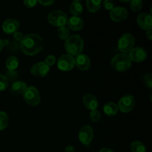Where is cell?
<instances>
[{"mask_svg": "<svg viewBox=\"0 0 152 152\" xmlns=\"http://www.w3.org/2000/svg\"><path fill=\"white\" fill-rule=\"evenodd\" d=\"M8 80L5 76L0 74V91L6 90L8 87Z\"/></svg>", "mask_w": 152, "mask_h": 152, "instance_id": "83f0119b", "label": "cell"}, {"mask_svg": "<svg viewBox=\"0 0 152 152\" xmlns=\"http://www.w3.org/2000/svg\"><path fill=\"white\" fill-rule=\"evenodd\" d=\"M19 61L16 56H10L6 59L5 62V65L6 68H7V70L10 71H13L16 69H17V68L19 67Z\"/></svg>", "mask_w": 152, "mask_h": 152, "instance_id": "7402d4cb", "label": "cell"}, {"mask_svg": "<svg viewBox=\"0 0 152 152\" xmlns=\"http://www.w3.org/2000/svg\"><path fill=\"white\" fill-rule=\"evenodd\" d=\"M37 4H38V1L37 0H25L24 1V4L28 8L34 7Z\"/></svg>", "mask_w": 152, "mask_h": 152, "instance_id": "1f68e13d", "label": "cell"}, {"mask_svg": "<svg viewBox=\"0 0 152 152\" xmlns=\"http://www.w3.org/2000/svg\"><path fill=\"white\" fill-rule=\"evenodd\" d=\"M20 48L27 56L37 55L43 48L42 38L37 34H27L20 42Z\"/></svg>", "mask_w": 152, "mask_h": 152, "instance_id": "6da1fadb", "label": "cell"}, {"mask_svg": "<svg viewBox=\"0 0 152 152\" xmlns=\"http://www.w3.org/2000/svg\"><path fill=\"white\" fill-rule=\"evenodd\" d=\"M48 21L49 24L55 27L65 26L67 24L68 21V16L64 11L60 10H54L50 12L48 15Z\"/></svg>", "mask_w": 152, "mask_h": 152, "instance_id": "5b68a950", "label": "cell"}, {"mask_svg": "<svg viewBox=\"0 0 152 152\" xmlns=\"http://www.w3.org/2000/svg\"><path fill=\"white\" fill-rule=\"evenodd\" d=\"M137 22L140 28H142L144 31H147L148 30H151L152 28L151 15L145 12L140 13L137 18Z\"/></svg>", "mask_w": 152, "mask_h": 152, "instance_id": "7c38bea8", "label": "cell"}, {"mask_svg": "<svg viewBox=\"0 0 152 152\" xmlns=\"http://www.w3.org/2000/svg\"><path fill=\"white\" fill-rule=\"evenodd\" d=\"M4 41H3L2 39H0V53L1 52V50H2L3 49V47H4Z\"/></svg>", "mask_w": 152, "mask_h": 152, "instance_id": "74e56055", "label": "cell"}, {"mask_svg": "<svg viewBox=\"0 0 152 152\" xmlns=\"http://www.w3.org/2000/svg\"><path fill=\"white\" fill-rule=\"evenodd\" d=\"M135 38L132 34L126 33L120 37L117 42V48L123 53H129L134 48Z\"/></svg>", "mask_w": 152, "mask_h": 152, "instance_id": "277c9868", "label": "cell"}, {"mask_svg": "<svg viewBox=\"0 0 152 152\" xmlns=\"http://www.w3.org/2000/svg\"><path fill=\"white\" fill-rule=\"evenodd\" d=\"M24 37V35L22 33L19 32V31H16V33H14L13 34V38H14V39H16V41L18 42H21L22 40V39H23Z\"/></svg>", "mask_w": 152, "mask_h": 152, "instance_id": "836d02e7", "label": "cell"}, {"mask_svg": "<svg viewBox=\"0 0 152 152\" xmlns=\"http://www.w3.org/2000/svg\"><path fill=\"white\" fill-rule=\"evenodd\" d=\"M23 99L28 105L31 106H37L41 102V96L37 88L34 86L27 87L23 93Z\"/></svg>", "mask_w": 152, "mask_h": 152, "instance_id": "8992f818", "label": "cell"}, {"mask_svg": "<svg viewBox=\"0 0 152 152\" xmlns=\"http://www.w3.org/2000/svg\"><path fill=\"white\" fill-rule=\"evenodd\" d=\"M83 102L85 107L91 111L96 110V108L99 106V102H98L97 98L91 94H85L83 97Z\"/></svg>", "mask_w": 152, "mask_h": 152, "instance_id": "e0dca14e", "label": "cell"}, {"mask_svg": "<svg viewBox=\"0 0 152 152\" xmlns=\"http://www.w3.org/2000/svg\"><path fill=\"white\" fill-rule=\"evenodd\" d=\"M83 6L80 1H74L70 6V12L73 16H80L83 13Z\"/></svg>", "mask_w": 152, "mask_h": 152, "instance_id": "44dd1931", "label": "cell"}, {"mask_svg": "<svg viewBox=\"0 0 152 152\" xmlns=\"http://www.w3.org/2000/svg\"><path fill=\"white\" fill-rule=\"evenodd\" d=\"M132 60L127 53H118L111 59V65L118 72H125L132 66Z\"/></svg>", "mask_w": 152, "mask_h": 152, "instance_id": "3957f363", "label": "cell"}, {"mask_svg": "<svg viewBox=\"0 0 152 152\" xmlns=\"http://www.w3.org/2000/svg\"><path fill=\"white\" fill-rule=\"evenodd\" d=\"M102 6V1L100 0H87L86 7L88 10L91 13H95L99 11Z\"/></svg>", "mask_w": 152, "mask_h": 152, "instance_id": "ffe728a7", "label": "cell"}, {"mask_svg": "<svg viewBox=\"0 0 152 152\" xmlns=\"http://www.w3.org/2000/svg\"><path fill=\"white\" fill-rule=\"evenodd\" d=\"M143 2L142 0H132L130 1V8L133 12H138L142 9Z\"/></svg>", "mask_w": 152, "mask_h": 152, "instance_id": "484cf974", "label": "cell"}, {"mask_svg": "<svg viewBox=\"0 0 152 152\" xmlns=\"http://www.w3.org/2000/svg\"><path fill=\"white\" fill-rule=\"evenodd\" d=\"M56 62V56H55L54 55L50 54V55H48V56H46L44 62L48 67H51V66H53V65H55Z\"/></svg>", "mask_w": 152, "mask_h": 152, "instance_id": "f546056e", "label": "cell"}, {"mask_svg": "<svg viewBox=\"0 0 152 152\" xmlns=\"http://www.w3.org/2000/svg\"><path fill=\"white\" fill-rule=\"evenodd\" d=\"M145 35H146V37L148 38V40H151L152 39V31H151V29L147 31L146 33H145Z\"/></svg>", "mask_w": 152, "mask_h": 152, "instance_id": "d590c367", "label": "cell"}, {"mask_svg": "<svg viewBox=\"0 0 152 152\" xmlns=\"http://www.w3.org/2000/svg\"><path fill=\"white\" fill-rule=\"evenodd\" d=\"M132 62H142L146 59L148 56V53L146 50L142 47L134 48L129 54Z\"/></svg>", "mask_w": 152, "mask_h": 152, "instance_id": "8fae6325", "label": "cell"}, {"mask_svg": "<svg viewBox=\"0 0 152 152\" xmlns=\"http://www.w3.org/2000/svg\"><path fill=\"white\" fill-rule=\"evenodd\" d=\"M57 34L60 39L65 41L70 37V31L67 27H60L57 30Z\"/></svg>", "mask_w": 152, "mask_h": 152, "instance_id": "d4e9b609", "label": "cell"}, {"mask_svg": "<svg viewBox=\"0 0 152 152\" xmlns=\"http://www.w3.org/2000/svg\"><path fill=\"white\" fill-rule=\"evenodd\" d=\"M9 117L8 115L4 111H0V131L6 129L8 125Z\"/></svg>", "mask_w": 152, "mask_h": 152, "instance_id": "cb8c5ba5", "label": "cell"}, {"mask_svg": "<svg viewBox=\"0 0 152 152\" xmlns=\"http://www.w3.org/2000/svg\"><path fill=\"white\" fill-rule=\"evenodd\" d=\"M65 50L68 54L77 56L81 54L84 48V41L80 35L70 36L65 42Z\"/></svg>", "mask_w": 152, "mask_h": 152, "instance_id": "7a4b0ae2", "label": "cell"}, {"mask_svg": "<svg viewBox=\"0 0 152 152\" xmlns=\"http://www.w3.org/2000/svg\"><path fill=\"white\" fill-rule=\"evenodd\" d=\"M142 81L146 87H148L149 89L152 88V74L151 73L145 74L142 77Z\"/></svg>", "mask_w": 152, "mask_h": 152, "instance_id": "f1b7e54d", "label": "cell"}, {"mask_svg": "<svg viewBox=\"0 0 152 152\" xmlns=\"http://www.w3.org/2000/svg\"><path fill=\"white\" fill-rule=\"evenodd\" d=\"M131 151L132 152H146V148L142 142L136 140L131 144Z\"/></svg>", "mask_w": 152, "mask_h": 152, "instance_id": "603a6c76", "label": "cell"}, {"mask_svg": "<svg viewBox=\"0 0 152 152\" xmlns=\"http://www.w3.org/2000/svg\"><path fill=\"white\" fill-rule=\"evenodd\" d=\"M103 111L106 115L109 116V117H112V116L116 115L118 112V106L117 104L114 103L113 102H109L105 103L103 105Z\"/></svg>", "mask_w": 152, "mask_h": 152, "instance_id": "ac0fdd59", "label": "cell"}, {"mask_svg": "<svg viewBox=\"0 0 152 152\" xmlns=\"http://www.w3.org/2000/svg\"><path fill=\"white\" fill-rule=\"evenodd\" d=\"M27 88V85L25 82L16 81L11 85L10 91L16 94H23Z\"/></svg>", "mask_w": 152, "mask_h": 152, "instance_id": "d6986e66", "label": "cell"}, {"mask_svg": "<svg viewBox=\"0 0 152 152\" xmlns=\"http://www.w3.org/2000/svg\"><path fill=\"white\" fill-rule=\"evenodd\" d=\"M89 117L93 123H98L101 119V114L97 110H93V111H91Z\"/></svg>", "mask_w": 152, "mask_h": 152, "instance_id": "4316f807", "label": "cell"}, {"mask_svg": "<svg viewBox=\"0 0 152 152\" xmlns=\"http://www.w3.org/2000/svg\"><path fill=\"white\" fill-rule=\"evenodd\" d=\"M74 62H75V66H77V68L82 71H86L88 70L91 65L90 58L87 55L83 54V53L76 56L74 58Z\"/></svg>", "mask_w": 152, "mask_h": 152, "instance_id": "5bb4252c", "label": "cell"}, {"mask_svg": "<svg viewBox=\"0 0 152 152\" xmlns=\"http://www.w3.org/2000/svg\"><path fill=\"white\" fill-rule=\"evenodd\" d=\"M118 109L123 113H129L134 109L135 106V99L132 94L124 95L118 102Z\"/></svg>", "mask_w": 152, "mask_h": 152, "instance_id": "ba28073f", "label": "cell"}, {"mask_svg": "<svg viewBox=\"0 0 152 152\" xmlns=\"http://www.w3.org/2000/svg\"><path fill=\"white\" fill-rule=\"evenodd\" d=\"M50 71V67L48 66L44 62H39L32 65L31 68V73L33 76L37 78H42Z\"/></svg>", "mask_w": 152, "mask_h": 152, "instance_id": "30bf717a", "label": "cell"}, {"mask_svg": "<svg viewBox=\"0 0 152 152\" xmlns=\"http://www.w3.org/2000/svg\"><path fill=\"white\" fill-rule=\"evenodd\" d=\"M67 28L73 31H81L84 27V21L80 16H71L67 21Z\"/></svg>", "mask_w": 152, "mask_h": 152, "instance_id": "2e32d148", "label": "cell"}, {"mask_svg": "<svg viewBox=\"0 0 152 152\" xmlns=\"http://www.w3.org/2000/svg\"><path fill=\"white\" fill-rule=\"evenodd\" d=\"M99 152H114V151L109 148H102L99 150Z\"/></svg>", "mask_w": 152, "mask_h": 152, "instance_id": "8d00e7d4", "label": "cell"}, {"mask_svg": "<svg viewBox=\"0 0 152 152\" xmlns=\"http://www.w3.org/2000/svg\"><path fill=\"white\" fill-rule=\"evenodd\" d=\"M94 129L89 125H84L79 130V140L86 146L88 147L90 145L94 139Z\"/></svg>", "mask_w": 152, "mask_h": 152, "instance_id": "52a82bcc", "label": "cell"}, {"mask_svg": "<svg viewBox=\"0 0 152 152\" xmlns=\"http://www.w3.org/2000/svg\"><path fill=\"white\" fill-rule=\"evenodd\" d=\"M110 18L114 22H120L126 19L128 16V10L125 7L117 6L114 7L109 13Z\"/></svg>", "mask_w": 152, "mask_h": 152, "instance_id": "4fadbf2b", "label": "cell"}, {"mask_svg": "<svg viewBox=\"0 0 152 152\" xmlns=\"http://www.w3.org/2000/svg\"><path fill=\"white\" fill-rule=\"evenodd\" d=\"M75 66L74 57L68 54H63L57 59V67L60 71L67 72L73 69Z\"/></svg>", "mask_w": 152, "mask_h": 152, "instance_id": "9c48e42d", "label": "cell"}, {"mask_svg": "<svg viewBox=\"0 0 152 152\" xmlns=\"http://www.w3.org/2000/svg\"><path fill=\"white\" fill-rule=\"evenodd\" d=\"M102 6L104 9L111 11L114 7V2L112 0H105V1H102Z\"/></svg>", "mask_w": 152, "mask_h": 152, "instance_id": "4dcf8cb0", "label": "cell"}, {"mask_svg": "<svg viewBox=\"0 0 152 152\" xmlns=\"http://www.w3.org/2000/svg\"><path fill=\"white\" fill-rule=\"evenodd\" d=\"M65 152H75V148L73 145H68L65 148Z\"/></svg>", "mask_w": 152, "mask_h": 152, "instance_id": "e575fe53", "label": "cell"}, {"mask_svg": "<svg viewBox=\"0 0 152 152\" xmlns=\"http://www.w3.org/2000/svg\"><path fill=\"white\" fill-rule=\"evenodd\" d=\"M38 3L45 7H48V6L53 5L55 3V1L54 0H39L38 1Z\"/></svg>", "mask_w": 152, "mask_h": 152, "instance_id": "d6a6232c", "label": "cell"}, {"mask_svg": "<svg viewBox=\"0 0 152 152\" xmlns=\"http://www.w3.org/2000/svg\"><path fill=\"white\" fill-rule=\"evenodd\" d=\"M1 28L5 34H13L18 31L19 28V22L16 19H7L3 22Z\"/></svg>", "mask_w": 152, "mask_h": 152, "instance_id": "9a60e30c", "label": "cell"}]
</instances>
